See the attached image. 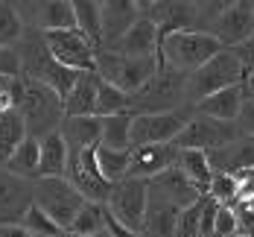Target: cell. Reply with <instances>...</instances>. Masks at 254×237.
<instances>
[{
  "label": "cell",
  "instance_id": "8",
  "mask_svg": "<svg viewBox=\"0 0 254 237\" xmlns=\"http://www.w3.org/2000/svg\"><path fill=\"white\" fill-rule=\"evenodd\" d=\"M146 205H149V182L146 179H123L120 184L111 187V196L105 202V211L128 232L140 235L143 217H146Z\"/></svg>",
  "mask_w": 254,
  "mask_h": 237
},
{
  "label": "cell",
  "instance_id": "16",
  "mask_svg": "<svg viewBox=\"0 0 254 237\" xmlns=\"http://www.w3.org/2000/svg\"><path fill=\"white\" fill-rule=\"evenodd\" d=\"M102 18V50L114 47L140 18V3L134 0H105L100 3Z\"/></svg>",
  "mask_w": 254,
  "mask_h": 237
},
{
  "label": "cell",
  "instance_id": "23",
  "mask_svg": "<svg viewBox=\"0 0 254 237\" xmlns=\"http://www.w3.org/2000/svg\"><path fill=\"white\" fill-rule=\"evenodd\" d=\"M100 74H79L73 91L64 97V117H97V91H100Z\"/></svg>",
  "mask_w": 254,
  "mask_h": 237
},
{
  "label": "cell",
  "instance_id": "22",
  "mask_svg": "<svg viewBox=\"0 0 254 237\" xmlns=\"http://www.w3.org/2000/svg\"><path fill=\"white\" fill-rule=\"evenodd\" d=\"M38 144H41V158H38V176L35 179H64L67 164H70V150H67L62 132L44 135Z\"/></svg>",
  "mask_w": 254,
  "mask_h": 237
},
{
  "label": "cell",
  "instance_id": "28",
  "mask_svg": "<svg viewBox=\"0 0 254 237\" xmlns=\"http://www.w3.org/2000/svg\"><path fill=\"white\" fill-rule=\"evenodd\" d=\"M131 114H114V117H100L102 132H100V147H108V150H123L128 153L131 150Z\"/></svg>",
  "mask_w": 254,
  "mask_h": 237
},
{
  "label": "cell",
  "instance_id": "38",
  "mask_svg": "<svg viewBox=\"0 0 254 237\" xmlns=\"http://www.w3.org/2000/svg\"><path fill=\"white\" fill-rule=\"evenodd\" d=\"M234 217H237V237H254V199L237 202Z\"/></svg>",
  "mask_w": 254,
  "mask_h": 237
},
{
  "label": "cell",
  "instance_id": "18",
  "mask_svg": "<svg viewBox=\"0 0 254 237\" xmlns=\"http://www.w3.org/2000/svg\"><path fill=\"white\" fill-rule=\"evenodd\" d=\"M213 173H228V176H246L254 170V138L240 135L237 141H231L225 147L207 153Z\"/></svg>",
  "mask_w": 254,
  "mask_h": 237
},
{
  "label": "cell",
  "instance_id": "27",
  "mask_svg": "<svg viewBox=\"0 0 254 237\" xmlns=\"http://www.w3.org/2000/svg\"><path fill=\"white\" fill-rule=\"evenodd\" d=\"M176 167L190 179V182L196 184L199 190H202L204 196H207L210 182H213V167H210L207 153H199V150H181V153H178V164Z\"/></svg>",
  "mask_w": 254,
  "mask_h": 237
},
{
  "label": "cell",
  "instance_id": "31",
  "mask_svg": "<svg viewBox=\"0 0 254 237\" xmlns=\"http://www.w3.org/2000/svg\"><path fill=\"white\" fill-rule=\"evenodd\" d=\"M97 167H100V176L108 184H120L123 179H128V153L123 150H108V147H97Z\"/></svg>",
  "mask_w": 254,
  "mask_h": 237
},
{
  "label": "cell",
  "instance_id": "43",
  "mask_svg": "<svg viewBox=\"0 0 254 237\" xmlns=\"http://www.w3.org/2000/svg\"><path fill=\"white\" fill-rule=\"evenodd\" d=\"M243 85H246V100H252L254 103V77H249Z\"/></svg>",
  "mask_w": 254,
  "mask_h": 237
},
{
  "label": "cell",
  "instance_id": "35",
  "mask_svg": "<svg viewBox=\"0 0 254 237\" xmlns=\"http://www.w3.org/2000/svg\"><path fill=\"white\" fill-rule=\"evenodd\" d=\"M207 196H210L216 205L234 208L237 199H240V179H237V176H228V173H213V182H210Z\"/></svg>",
  "mask_w": 254,
  "mask_h": 237
},
{
  "label": "cell",
  "instance_id": "6",
  "mask_svg": "<svg viewBox=\"0 0 254 237\" xmlns=\"http://www.w3.org/2000/svg\"><path fill=\"white\" fill-rule=\"evenodd\" d=\"M32 202L44 211L62 232H70L76 214L85 205V196L67 179H35L32 182Z\"/></svg>",
  "mask_w": 254,
  "mask_h": 237
},
{
  "label": "cell",
  "instance_id": "4",
  "mask_svg": "<svg viewBox=\"0 0 254 237\" xmlns=\"http://www.w3.org/2000/svg\"><path fill=\"white\" fill-rule=\"evenodd\" d=\"M18 111H21V117L26 120L29 138H38V141H41L44 135L59 132L62 120H64V100H62L53 88H47V85L32 82V79H24V91H21Z\"/></svg>",
  "mask_w": 254,
  "mask_h": 237
},
{
  "label": "cell",
  "instance_id": "37",
  "mask_svg": "<svg viewBox=\"0 0 254 237\" xmlns=\"http://www.w3.org/2000/svg\"><path fill=\"white\" fill-rule=\"evenodd\" d=\"M21 226H24L32 237H53V235H59V232H62V229H59V226H56V223H53L50 217L38 208L35 202H32V208L26 211V217H24V223H21Z\"/></svg>",
  "mask_w": 254,
  "mask_h": 237
},
{
  "label": "cell",
  "instance_id": "40",
  "mask_svg": "<svg viewBox=\"0 0 254 237\" xmlns=\"http://www.w3.org/2000/svg\"><path fill=\"white\" fill-rule=\"evenodd\" d=\"M234 53H237V59H240V65H243V74H246V79L254 77V35L246 41V44L234 47Z\"/></svg>",
  "mask_w": 254,
  "mask_h": 237
},
{
  "label": "cell",
  "instance_id": "33",
  "mask_svg": "<svg viewBox=\"0 0 254 237\" xmlns=\"http://www.w3.org/2000/svg\"><path fill=\"white\" fill-rule=\"evenodd\" d=\"M128 111V94L114 88L111 82H100L97 91V117H114V114H126Z\"/></svg>",
  "mask_w": 254,
  "mask_h": 237
},
{
  "label": "cell",
  "instance_id": "20",
  "mask_svg": "<svg viewBox=\"0 0 254 237\" xmlns=\"http://www.w3.org/2000/svg\"><path fill=\"white\" fill-rule=\"evenodd\" d=\"M29 6V29L38 32H59V29H76L73 3L50 0V3H26Z\"/></svg>",
  "mask_w": 254,
  "mask_h": 237
},
{
  "label": "cell",
  "instance_id": "30",
  "mask_svg": "<svg viewBox=\"0 0 254 237\" xmlns=\"http://www.w3.org/2000/svg\"><path fill=\"white\" fill-rule=\"evenodd\" d=\"M73 15H76V29L97 47V50H102L100 3H94V0H76V3H73Z\"/></svg>",
  "mask_w": 254,
  "mask_h": 237
},
{
  "label": "cell",
  "instance_id": "14",
  "mask_svg": "<svg viewBox=\"0 0 254 237\" xmlns=\"http://www.w3.org/2000/svg\"><path fill=\"white\" fill-rule=\"evenodd\" d=\"M32 208V182L0 167V226H21Z\"/></svg>",
  "mask_w": 254,
  "mask_h": 237
},
{
  "label": "cell",
  "instance_id": "44",
  "mask_svg": "<svg viewBox=\"0 0 254 237\" xmlns=\"http://www.w3.org/2000/svg\"><path fill=\"white\" fill-rule=\"evenodd\" d=\"M53 237H76V235H70V232H59V235H53Z\"/></svg>",
  "mask_w": 254,
  "mask_h": 237
},
{
  "label": "cell",
  "instance_id": "9",
  "mask_svg": "<svg viewBox=\"0 0 254 237\" xmlns=\"http://www.w3.org/2000/svg\"><path fill=\"white\" fill-rule=\"evenodd\" d=\"M193 108H178L164 114H137L131 120V147H149V144H176V138L190 123Z\"/></svg>",
  "mask_w": 254,
  "mask_h": 237
},
{
  "label": "cell",
  "instance_id": "3",
  "mask_svg": "<svg viewBox=\"0 0 254 237\" xmlns=\"http://www.w3.org/2000/svg\"><path fill=\"white\" fill-rule=\"evenodd\" d=\"M187 108V77L161 68L140 91L128 97V114H164V111H178ZM193 108V105H190Z\"/></svg>",
  "mask_w": 254,
  "mask_h": 237
},
{
  "label": "cell",
  "instance_id": "25",
  "mask_svg": "<svg viewBox=\"0 0 254 237\" xmlns=\"http://www.w3.org/2000/svg\"><path fill=\"white\" fill-rule=\"evenodd\" d=\"M59 132H62V138H64L70 153H82V150L100 147L102 123L100 117H64Z\"/></svg>",
  "mask_w": 254,
  "mask_h": 237
},
{
  "label": "cell",
  "instance_id": "1",
  "mask_svg": "<svg viewBox=\"0 0 254 237\" xmlns=\"http://www.w3.org/2000/svg\"><path fill=\"white\" fill-rule=\"evenodd\" d=\"M15 50H18V59H21V77L24 79H32V82H41V85L53 88L62 100L73 91L79 74L53 59L50 47H47V41L38 29L26 26L24 38L15 44Z\"/></svg>",
  "mask_w": 254,
  "mask_h": 237
},
{
  "label": "cell",
  "instance_id": "11",
  "mask_svg": "<svg viewBox=\"0 0 254 237\" xmlns=\"http://www.w3.org/2000/svg\"><path fill=\"white\" fill-rule=\"evenodd\" d=\"M243 132L237 123H222V120H213V117H202L193 111L190 123L184 126V132L176 138L178 150H199V153H213L219 147H225L231 141H237Z\"/></svg>",
  "mask_w": 254,
  "mask_h": 237
},
{
  "label": "cell",
  "instance_id": "19",
  "mask_svg": "<svg viewBox=\"0 0 254 237\" xmlns=\"http://www.w3.org/2000/svg\"><path fill=\"white\" fill-rule=\"evenodd\" d=\"M108 50L131 56V59H158V50H161V29H158L146 15H140L137 24L131 26L114 47H108Z\"/></svg>",
  "mask_w": 254,
  "mask_h": 237
},
{
  "label": "cell",
  "instance_id": "12",
  "mask_svg": "<svg viewBox=\"0 0 254 237\" xmlns=\"http://www.w3.org/2000/svg\"><path fill=\"white\" fill-rule=\"evenodd\" d=\"M97 147L91 150H82V153H70V164H67V182L76 187L79 193L85 196V202H97L105 205L108 196H111V187L105 179L100 176V167H97Z\"/></svg>",
  "mask_w": 254,
  "mask_h": 237
},
{
  "label": "cell",
  "instance_id": "15",
  "mask_svg": "<svg viewBox=\"0 0 254 237\" xmlns=\"http://www.w3.org/2000/svg\"><path fill=\"white\" fill-rule=\"evenodd\" d=\"M178 150L176 144H149V147H131L128 153V176L131 179H155L164 170L178 164Z\"/></svg>",
  "mask_w": 254,
  "mask_h": 237
},
{
  "label": "cell",
  "instance_id": "17",
  "mask_svg": "<svg viewBox=\"0 0 254 237\" xmlns=\"http://www.w3.org/2000/svg\"><path fill=\"white\" fill-rule=\"evenodd\" d=\"M149 193H155V196H161L164 202H170L173 208L184 211L190 208L193 202H199L204 193L196 187V184L190 182L178 167H170V170H164L161 176H155V179H149Z\"/></svg>",
  "mask_w": 254,
  "mask_h": 237
},
{
  "label": "cell",
  "instance_id": "10",
  "mask_svg": "<svg viewBox=\"0 0 254 237\" xmlns=\"http://www.w3.org/2000/svg\"><path fill=\"white\" fill-rule=\"evenodd\" d=\"M53 59L76 74H91L97 71V47L79 32V29H59V32H41Z\"/></svg>",
  "mask_w": 254,
  "mask_h": 237
},
{
  "label": "cell",
  "instance_id": "34",
  "mask_svg": "<svg viewBox=\"0 0 254 237\" xmlns=\"http://www.w3.org/2000/svg\"><path fill=\"white\" fill-rule=\"evenodd\" d=\"M26 26L21 15L15 12V3H0V47H15L24 38Z\"/></svg>",
  "mask_w": 254,
  "mask_h": 237
},
{
  "label": "cell",
  "instance_id": "2",
  "mask_svg": "<svg viewBox=\"0 0 254 237\" xmlns=\"http://www.w3.org/2000/svg\"><path fill=\"white\" fill-rule=\"evenodd\" d=\"M225 47L199 29H184V32H170L161 35V50H158V65L178 71L184 77H190L193 71H199L202 65H207L216 53H222Z\"/></svg>",
  "mask_w": 254,
  "mask_h": 237
},
{
  "label": "cell",
  "instance_id": "41",
  "mask_svg": "<svg viewBox=\"0 0 254 237\" xmlns=\"http://www.w3.org/2000/svg\"><path fill=\"white\" fill-rule=\"evenodd\" d=\"M237 126H240L243 135L254 138V103H252V100H246V103H243V111H240V117H237Z\"/></svg>",
  "mask_w": 254,
  "mask_h": 237
},
{
  "label": "cell",
  "instance_id": "26",
  "mask_svg": "<svg viewBox=\"0 0 254 237\" xmlns=\"http://www.w3.org/2000/svg\"><path fill=\"white\" fill-rule=\"evenodd\" d=\"M29 138L26 132V120L21 117V111H3L0 114V167L12 158V153Z\"/></svg>",
  "mask_w": 254,
  "mask_h": 237
},
{
  "label": "cell",
  "instance_id": "24",
  "mask_svg": "<svg viewBox=\"0 0 254 237\" xmlns=\"http://www.w3.org/2000/svg\"><path fill=\"white\" fill-rule=\"evenodd\" d=\"M178 214L170 202H164L161 196L149 193V205H146V217L140 226V237H176L178 229Z\"/></svg>",
  "mask_w": 254,
  "mask_h": 237
},
{
  "label": "cell",
  "instance_id": "7",
  "mask_svg": "<svg viewBox=\"0 0 254 237\" xmlns=\"http://www.w3.org/2000/svg\"><path fill=\"white\" fill-rule=\"evenodd\" d=\"M161 71L158 59H131L114 50H100L97 53V74L102 82H111L114 88L126 91L128 97L134 91H140L149 79Z\"/></svg>",
  "mask_w": 254,
  "mask_h": 237
},
{
  "label": "cell",
  "instance_id": "32",
  "mask_svg": "<svg viewBox=\"0 0 254 237\" xmlns=\"http://www.w3.org/2000/svg\"><path fill=\"white\" fill-rule=\"evenodd\" d=\"M105 217H108L105 205L85 202V205H82V211L76 214V220H73V226H70V235H76V237L100 235V232H105Z\"/></svg>",
  "mask_w": 254,
  "mask_h": 237
},
{
  "label": "cell",
  "instance_id": "36",
  "mask_svg": "<svg viewBox=\"0 0 254 237\" xmlns=\"http://www.w3.org/2000/svg\"><path fill=\"white\" fill-rule=\"evenodd\" d=\"M204 205H207V196H202L199 202H193L190 208H184L181 214H178L176 237H199V232H202V214H204Z\"/></svg>",
  "mask_w": 254,
  "mask_h": 237
},
{
  "label": "cell",
  "instance_id": "39",
  "mask_svg": "<svg viewBox=\"0 0 254 237\" xmlns=\"http://www.w3.org/2000/svg\"><path fill=\"white\" fill-rule=\"evenodd\" d=\"M0 77H21V59L15 47H0Z\"/></svg>",
  "mask_w": 254,
  "mask_h": 237
},
{
  "label": "cell",
  "instance_id": "13",
  "mask_svg": "<svg viewBox=\"0 0 254 237\" xmlns=\"http://www.w3.org/2000/svg\"><path fill=\"white\" fill-rule=\"evenodd\" d=\"M210 35L225 50H234V47L246 44L254 35V3H228L225 12L219 15V21L213 24Z\"/></svg>",
  "mask_w": 254,
  "mask_h": 237
},
{
  "label": "cell",
  "instance_id": "5",
  "mask_svg": "<svg viewBox=\"0 0 254 237\" xmlns=\"http://www.w3.org/2000/svg\"><path fill=\"white\" fill-rule=\"evenodd\" d=\"M246 82V74H243V65L237 59L234 50H222L216 53L207 65H202L199 71H193L187 77V105H196L225 91L231 85H243Z\"/></svg>",
  "mask_w": 254,
  "mask_h": 237
},
{
  "label": "cell",
  "instance_id": "21",
  "mask_svg": "<svg viewBox=\"0 0 254 237\" xmlns=\"http://www.w3.org/2000/svg\"><path fill=\"white\" fill-rule=\"evenodd\" d=\"M243 103H246V85H231L225 91L207 97L202 103L193 105L196 114L202 117H213V120H222V123H237L240 111H243Z\"/></svg>",
  "mask_w": 254,
  "mask_h": 237
},
{
  "label": "cell",
  "instance_id": "29",
  "mask_svg": "<svg viewBox=\"0 0 254 237\" xmlns=\"http://www.w3.org/2000/svg\"><path fill=\"white\" fill-rule=\"evenodd\" d=\"M38 158H41V144L38 138H26L24 144L12 153V158L3 164V170H9L12 176H21V179H35L38 176Z\"/></svg>",
  "mask_w": 254,
  "mask_h": 237
},
{
  "label": "cell",
  "instance_id": "42",
  "mask_svg": "<svg viewBox=\"0 0 254 237\" xmlns=\"http://www.w3.org/2000/svg\"><path fill=\"white\" fill-rule=\"evenodd\" d=\"M0 237H32L24 226H0Z\"/></svg>",
  "mask_w": 254,
  "mask_h": 237
}]
</instances>
